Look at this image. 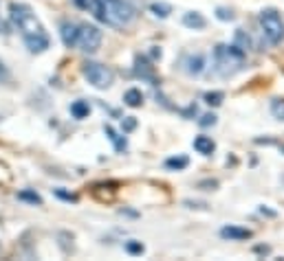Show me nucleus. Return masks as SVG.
<instances>
[{
  "label": "nucleus",
  "mask_w": 284,
  "mask_h": 261,
  "mask_svg": "<svg viewBox=\"0 0 284 261\" xmlns=\"http://www.w3.org/2000/svg\"><path fill=\"white\" fill-rule=\"evenodd\" d=\"M9 11H11L13 24H16L20 33H22L26 49L31 53H42L49 49V35H46L44 26L40 24V20L36 18V13H33L29 7L20 5V3H11Z\"/></svg>",
  "instance_id": "nucleus-1"
},
{
  "label": "nucleus",
  "mask_w": 284,
  "mask_h": 261,
  "mask_svg": "<svg viewBox=\"0 0 284 261\" xmlns=\"http://www.w3.org/2000/svg\"><path fill=\"white\" fill-rule=\"evenodd\" d=\"M95 18L110 26H128L135 20V9L128 0H99Z\"/></svg>",
  "instance_id": "nucleus-2"
},
{
  "label": "nucleus",
  "mask_w": 284,
  "mask_h": 261,
  "mask_svg": "<svg viewBox=\"0 0 284 261\" xmlns=\"http://www.w3.org/2000/svg\"><path fill=\"white\" fill-rule=\"evenodd\" d=\"M247 53L238 49L236 44H218L214 49V66L218 77H231L238 70H242Z\"/></svg>",
  "instance_id": "nucleus-3"
},
{
  "label": "nucleus",
  "mask_w": 284,
  "mask_h": 261,
  "mask_svg": "<svg viewBox=\"0 0 284 261\" xmlns=\"http://www.w3.org/2000/svg\"><path fill=\"white\" fill-rule=\"evenodd\" d=\"M258 22H260L262 35L269 40V44H280L284 40V22L280 18V13L275 9H264L258 16Z\"/></svg>",
  "instance_id": "nucleus-4"
},
{
  "label": "nucleus",
  "mask_w": 284,
  "mask_h": 261,
  "mask_svg": "<svg viewBox=\"0 0 284 261\" xmlns=\"http://www.w3.org/2000/svg\"><path fill=\"white\" fill-rule=\"evenodd\" d=\"M82 72H84V77L88 79V84H92L99 90L110 88L112 79H115V72H112L108 66H104V64H99V62H86Z\"/></svg>",
  "instance_id": "nucleus-5"
},
{
  "label": "nucleus",
  "mask_w": 284,
  "mask_h": 261,
  "mask_svg": "<svg viewBox=\"0 0 284 261\" xmlns=\"http://www.w3.org/2000/svg\"><path fill=\"white\" fill-rule=\"evenodd\" d=\"M102 44V31L95 24H79L77 31V46L84 53H95Z\"/></svg>",
  "instance_id": "nucleus-6"
},
{
  "label": "nucleus",
  "mask_w": 284,
  "mask_h": 261,
  "mask_svg": "<svg viewBox=\"0 0 284 261\" xmlns=\"http://www.w3.org/2000/svg\"><path fill=\"white\" fill-rule=\"evenodd\" d=\"M135 75L145 79V82H150L152 86L159 84L156 82V75H154V66H152L148 59L141 57V55H137V59H135Z\"/></svg>",
  "instance_id": "nucleus-7"
},
{
  "label": "nucleus",
  "mask_w": 284,
  "mask_h": 261,
  "mask_svg": "<svg viewBox=\"0 0 284 261\" xmlns=\"http://www.w3.org/2000/svg\"><path fill=\"white\" fill-rule=\"evenodd\" d=\"M181 64H183V70L187 72V75H201L205 70V57L201 53H196V55H185Z\"/></svg>",
  "instance_id": "nucleus-8"
},
{
  "label": "nucleus",
  "mask_w": 284,
  "mask_h": 261,
  "mask_svg": "<svg viewBox=\"0 0 284 261\" xmlns=\"http://www.w3.org/2000/svg\"><path fill=\"white\" fill-rule=\"evenodd\" d=\"M220 237L229 239V242H242V239H251L254 233L249 229H240V226H223L220 229Z\"/></svg>",
  "instance_id": "nucleus-9"
},
{
  "label": "nucleus",
  "mask_w": 284,
  "mask_h": 261,
  "mask_svg": "<svg viewBox=\"0 0 284 261\" xmlns=\"http://www.w3.org/2000/svg\"><path fill=\"white\" fill-rule=\"evenodd\" d=\"M77 31H79L77 24H73V22H62V26H59V35H62L64 46H69V49L77 46Z\"/></svg>",
  "instance_id": "nucleus-10"
},
{
  "label": "nucleus",
  "mask_w": 284,
  "mask_h": 261,
  "mask_svg": "<svg viewBox=\"0 0 284 261\" xmlns=\"http://www.w3.org/2000/svg\"><path fill=\"white\" fill-rule=\"evenodd\" d=\"M183 24L190 26V29H196V31H198V29H205L207 20H205L198 11H187V13L183 16Z\"/></svg>",
  "instance_id": "nucleus-11"
},
{
  "label": "nucleus",
  "mask_w": 284,
  "mask_h": 261,
  "mask_svg": "<svg viewBox=\"0 0 284 261\" xmlns=\"http://www.w3.org/2000/svg\"><path fill=\"white\" fill-rule=\"evenodd\" d=\"M194 150L198 154H203V156H209V154H214L216 145H214V140H211L209 136H196L194 138Z\"/></svg>",
  "instance_id": "nucleus-12"
},
{
  "label": "nucleus",
  "mask_w": 284,
  "mask_h": 261,
  "mask_svg": "<svg viewBox=\"0 0 284 261\" xmlns=\"http://www.w3.org/2000/svg\"><path fill=\"white\" fill-rule=\"evenodd\" d=\"M123 103L130 105V108H139V105L143 103V92L137 90V88H130V90L123 95Z\"/></svg>",
  "instance_id": "nucleus-13"
},
{
  "label": "nucleus",
  "mask_w": 284,
  "mask_h": 261,
  "mask_svg": "<svg viewBox=\"0 0 284 261\" xmlns=\"http://www.w3.org/2000/svg\"><path fill=\"white\" fill-rule=\"evenodd\" d=\"M71 115L75 117V119H86L90 115V105L86 103V101H75V103H71Z\"/></svg>",
  "instance_id": "nucleus-14"
},
{
  "label": "nucleus",
  "mask_w": 284,
  "mask_h": 261,
  "mask_svg": "<svg viewBox=\"0 0 284 261\" xmlns=\"http://www.w3.org/2000/svg\"><path fill=\"white\" fill-rule=\"evenodd\" d=\"M106 134H108V138L112 140V143H115V150H117V152H123V150H125V138L119 136V134L110 128V125H106Z\"/></svg>",
  "instance_id": "nucleus-15"
},
{
  "label": "nucleus",
  "mask_w": 284,
  "mask_h": 261,
  "mask_svg": "<svg viewBox=\"0 0 284 261\" xmlns=\"http://www.w3.org/2000/svg\"><path fill=\"white\" fill-rule=\"evenodd\" d=\"M187 156H174V158H168L165 160V167H168V169H185V167H187Z\"/></svg>",
  "instance_id": "nucleus-16"
},
{
  "label": "nucleus",
  "mask_w": 284,
  "mask_h": 261,
  "mask_svg": "<svg viewBox=\"0 0 284 261\" xmlns=\"http://www.w3.org/2000/svg\"><path fill=\"white\" fill-rule=\"evenodd\" d=\"M236 46H238V49H242L244 53H247L249 49H251V40H249V35H247V33H244L242 29H238L236 31V42H234Z\"/></svg>",
  "instance_id": "nucleus-17"
},
{
  "label": "nucleus",
  "mask_w": 284,
  "mask_h": 261,
  "mask_svg": "<svg viewBox=\"0 0 284 261\" xmlns=\"http://www.w3.org/2000/svg\"><path fill=\"white\" fill-rule=\"evenodd\" d=\"M150 11L154 13V16H159V18H168L170 11H172V7L165 5V3H152L150 5Z\"/></svg>",
  "instance_id": "nucleus-18"
},
{
  "label": "nucleus",
  "mask_w": 284,
  "mask_h": 261,
  "mask_svg": "<svg viewBox=\"0 0 284 261\" xmlns=\"http://www.w3.org/2000/svg\"><path fill=\"white\" fill-rule=\"evenodd\" d=\"M18 200H24V202H31V204H42V198L36 191H20Z\"/></svg>",
  "instance_id": "nucleus-19"
},
{
  "label": "nucleus",
  "mask_w": 284,
  "mask_h": 261,
  "mask_svg": "<svg viewBox=\"0 0 284 261\" xmlns=\"http://www.w3.org/2000/svg\"><path fill=\"white\" fill-rule=\"evenodd\" d=\"M223 99H225V95L223 92H207V95H205V103L207 105H220L223 103Z\"/></svg>",
  "instance_id": "nucleus-20"
},
{
  "label": "nucleus",
  "mask_w": 284,
  "mask_h": 261,
  "mask_svg": "<svg viewBox=\"0 0 284 261\" xmlns=\"http://www.w3.org/2000/svg\"><path fill=\"white\" fill-rule=\"evenodd\" d=\"M75 5L79 7V9H86V11L95 13L97 7H99V0H75Z\"/></svg>",
  "instance_id": "nucleus-21"
},
{
  "label": "nucleus",
  "mask_w": 284,
  "mask_h": 261,
  "mask_svg": "<svg viewBox=\"0 0 284 261\" xmlns=\"http://www.w3.org/2000/svg\"><path fill=\"white\" fill-rule=\"evenodd\" d=\"M271 115H273L275 119H280V121H284V101L275 99V101L271 103Z\"/></svg>",
  "instance_id": "nucleus-22"
},
{
  "label": "nucleus",
  "mask_w": 284,
  "mask_h": 261,
  "mask_svg": "<svg viewBox=\"0 0 284 261\" xmlns=\"http://www.w3.org/2000/svg\"><path fill=\"white\" fill-rule=\"evenodd\" d=\"M125 250H128L130 255H141V252H143V244L141 242H128V244H125Z\"/></svg>",
  "instance_id": "nucleus-23"
},
{
  "label": "nucleus",
  "mask_w": 284,
  "mask_h": 261,
  "mask_svg": "<svg viewBox=\"0 0 284 261\" xmlns=\"http://www.w3.org/2000/svg\"><path fill=\"white\" fill-rule=\"evenodd\" d=\"M216 18L227 22V20H234V13H231L229 9H223V7H218V9H216Z\"/></svg>",
  "instance_id": "nucleus-24"
},
{
  "label": "nucleus",
  "mask_w": 284,
  "mask_h": 261,
  "mask_svg": "<svg viewBox=\"0 0 284 261\" xmlns=\"http://www.w3.org/2000/svg\"><path fill=\"white\" fill-rule=\"evenodd\" d=\"M55 196H57L59 200H64V202H77V196H73V193H66V191H62V189H57Z\"/></svg>",
  "instance_id": "nucleus-25"
},
{
  "label": "nucleus",
  "mask_w": 284,
  "mask_h": 261,
  "mask_svg": "<svg viewBox=\"0 0 284 261\" xmlns=\"http://www.w3.org/2000/svg\"><path fill=\"white\" fill-rule=\"evenodd\" d=\"M137 128V119L135 117H125L123 119V132H132Z\"/></svg>",
  "instance_id": "nucleus-26"
},
{
  "label": "nucleus",
  "mask_w": 284,
  "mask_h": 261,
  "mask_svg": "<svg viewBox=\"0 0 284 261\" xmlns=\"http://www.w3.org/2000/svg\"><path fill=\"white\" fill-rule=\"evenodd\" d=\"M198 123H201L203 128H209V125H214V123H216V115H203Z\"/></svg>",
  "instance_id": "nucleus-27"
},
{
  "label": "nucleus",
  "mask_w": 284,
  "mask_h": 261,
  "mask_svg": "<svg viewBox=\"0 0 284 261\" xmlns=\"http://www.w3.org/2000/svg\"><path fill=\"white\" fill-rule=\"evenodd\" d=\"M218 182L216 180H203V182H198V189H216Z\"/></svg>",
  "instance_id": "nucleus-28"
},
{
  "label": "nucleus",
  "mask_w": 284,
  "mask_h": 261,
  "mask_svg": "<svg viewBox=\"0 0 284 261\" xmlns=\"http://www.w3.org/2000/svg\"><path fill=\"white\" fill-rule=\"evenodd\" d=\"M256 252H260V255H267V252H269V246H256Z\"/></svg>",
  "instance_id": "nucleus-29"
},
{
  "label": "nucleus",
  "mask_w": 284,
  "mask_h": 261,
  "mask_svg": "<svg viewBox=\"0 0 284 261\" xmlns=\"http://www.w3.org/2000/svg\"><path fill=\"white\" fill-rule=\"evenodd\" d=\"M185 204H187V206H196V209H205V206H207V204H203V202H185Z\"/></svg>",
  "instance_id": "nucleus-30"
},
{
  "label": "nucleus",
  "mask_w": 284,
  "mask_h": 261,
  "mask_svg": "<svg viewBox=\"0 0 284 261\" xmlns=\"http://www.w3.org/2000/svg\"><path fill=\"white\" fill-rule=\"evenodd\" d=\"M260 211H262V213H267V215H271V217H273V215H275V213H273V211H269V209H264V206H262V209H260Z\"/></svg>",
  "instance_id": "nucleus-31"
},
{
  "label": "nucleus",
  "mask_w": 284,
  "mask_h": 261,
  "mask_svg": "<svg viewBox=\"0 0 284 261\" xmlns=\"http://www.w3.org/2000/svg\"><path fill=\"white\" fill-rule=\"evenodd\" d=\"M3 75H5V66L0 64V77H3Z\"/></svg>",
  "instance_id": "nucleus-32"
}]
</instances>
